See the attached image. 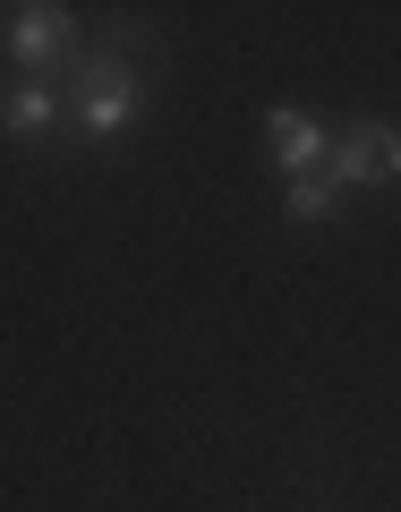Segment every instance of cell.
Wrapping results in <instances>:
<instances>
[{"mask_svg": "<svg viewBox=\"0 0 401 512\" xmlns=\"http://www.w3.org/2000/svg\"><path fill=\"white\" fill-rule=\"evenodd\" d=\"M69 111H77L86 137H120V128L146 111V86H137V69H128L120 52H94L86 69H77V86H69Z\"/></svg>", "mask_w": 401, "mask_h": 512, "instance_id": "1", "label": "cell"}, {"mask_svg": "<svg viewBox=\"0 0 401 512\" xmlns=\"http://www.w3.org/2000/svg\"><path fill=\"white\" fill-rule=\"evenodd\" d=\"M325 171H333V188H393V180H401V128H393V120L342 128L333 154H325Z\"/></svg>", "mask_w": 401, "mask_h": 512, "instance_id": "2", "label": "cell"}, {"mask_svg": "<svg viewBox=\"0 0 401 512\" xmlns=\"http://www.w3.org/2000/svg\"><path fill=\"white\" fill-rule=\"evenodd\" d=\"M77 43V18L60 9V0H26V9H9V60H18L26 77H52L60 60H69Z\"/></svg>", "mask_w": 401, "mask_h": 512, "instance_id": "3", "label": "cell"}, {"mask_svg": "<svg viewBox=\"0 0 401 512\" xmlns=\"http://www.w3.org/2000/svg\"><path fill=\"white\" fill-rule=\"evenodd\" d=\"M265 146H274V163H282V171L299 180V171H325L333 137H325V128L308 120V111H265Z\"/></svg>", "mask_w": 401, "mask_h": 512, "instance_id": "4", "label": "cell"}, {"mask_svg": "<svg viewBox=\"0 0 401 512\" xmlns=\"http://www.w3.org/2000/svg\"><path fill=\"white\" fill-rule=\"evenodd\" d=\"M52 120H60V86H43V77H26V86L0 103V137H43Z\"/></svg>", "mask_w": 401, "mask_h": 512, "instance_id": "5", "label": "cell"}, {"mask_svg": "<svg viewBox=\"0 0 401 512\" xmlns=\"http://www.w3.org/2000/svg\"><path fill=\"white\" fill-rule=\"evenodd\" d=\"M333 197H342V188H333V171H299V180H291V222L333 214Z\"/></svg>", "mask_w": 401, "mask_h": 512, "instance_id": "6", "label": "cell"}]
</instances>
